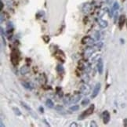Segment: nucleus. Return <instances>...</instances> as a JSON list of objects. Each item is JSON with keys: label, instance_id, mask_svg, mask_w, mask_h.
I'll return each mask as SVG.
<instances>
[{"label": "nucleus", "instance_id": "f257e3e1", "mask_svg": "<svg viewBox=\"0 0 127 127\" xmlns=\"http://www.w3.org/2000/svg\"><path fill=\"white\" fill-rule=\"evenodd\" d=\"M94 108H95V105L94 104H92L90 106V108L88 109H86L84 112H82V113L79 115V120H83L85 118H87L88 116L91 115L93 113V111H94Z\"/></svg>", "mask_w": 127, "mask_h": 127}, {"label": "nucleus", "instance_id": "f03ea898", "mask_svg": "<svg viewBox=\"0 0 127 127\" xmlns=\"http://www.w3.org/2000/svg\"><path fill=\"white\" fill-rule=\"evenodd\" d=\"M100 88H101V84L98 82L97 83V85H95V87L93 89V91L92 92V95H91V98H95V97L98 95V93L100 90Z\"/></svg>", "mask_w": 127, "mask_h": 127}, {"label": "nucleus", "instance_id": "7ed1b4c3", "mask_svg": "<svg viewBox=\"0 0 127 127\" xmlns=\"http://www.w3.org/2000/svg\"><path fill=\"white\" fill-rule=\"evenodd\" d=\"M11 62L13 65H17V63H18V56L15 50H13L11 54Z\"/></svg>", "mask_w": 127, "mask_h": 127}, {"label": "nucleus", "instance_id": "20e7f679", "mask_svg": "<svg viewBox=\"0 0 127 127\" xmlns=\"http://www.w3.org/2000/svg\"><path fill=\"white\" fill-rule=\"evenodd\" d=\"M81 92L82 94H84V95H88L89 93H90V85H88L87 84H84L82 85L81 86Z\"/></svg>", "mask_w": 127, "mask_h": 127}, {"label": "nucleus", "instance_id": "39448f33", "mask_svg": "<svg viewBox=\"0 0 127 127\" xmlns=\"http://www.w3.org/2000/svg\"><path fill=\"white\" fill-rule=\"evenodd\" d=\"M82 44H87V45L92 46L94 44V40L90 38V36H85L82 39Z\"/></svg>", "mask_w": 127, "mask_h": 127}, {"label": "nucleus", "instance_id": "423d86ee", "mask_svg": "<svg viewBox=\"0 0 127 127\" xmlns=\"http://www.w3.org/2000/svg\"><path fill=\"white\" fill-rule=\"evenodd\" d=\"M92 10V6L90 3H85L82 6V10L84 13H89Z\"/></svg>", "mask_w": 127, "mask_h": 127}, {"label": "nucleus", "instance_id": "0eeeda50", "mask_svg": "<svg viewBox=\"0 0 127 127\" xmlns=\"http://www.w3.org/2000/svg\"><path fill=\"white\" fill-rule=\"evenodd\" d=\"M97 70L100 75H102L103 71H104V63H103L102 59L100 58L98 60V63H97Z\"/></svg>", "mask_w": 127, "mask_h": 127}, {"label": "nucleus", "instance_id": "6e6552de", "mask_svg": "<svg viewBox=\"0 0 127 127\" xmlns=\"http://www.w3.org/2000/svg\"><path fill=\"white\" fill-rule=\"evenodd\" d=\"M95 49L93 48V47H89V48L85 50V58H89L90 57L92 56V54H93L94 52H95Z\"/></svg>", "mask_w": 127, "mask_h": 127}, {"label": "nucleus", "instance_id": "1a4fd4ad", "mask_svg": "<svg viewBox=\"0 0 127 127\" xmlns=\"http://www.w3.org/2000/svg\"><path fill=\"white\" fill-rule=\"evenodd\" d=\"M110 114H109V112L108 111H105L104 112V114H103V121H104V124H108L109 122V121H110Z\"/></svg>", "mask_w": 127, "mask_h": 127}, {"label": "nucleus", "instance_id": "9d476101", "mask_svg": "<svg viewBox=\"0 0 127 127\" xmlns=\"http://www.w3.org/2000/svg\"><path fill=\"white\" fill-rule=\"evenodd\" d=\"M81 99V95H79V94H77V95H75L72 97V99H71V103L72 104H75V103L79 102V100Z\"/></svg>", "mask_w": 127, "mask_h": 127}, {"label": "nucleus", "instance_id": "9b49d317", "mask_svg": "<svg viewBox=\"0 0 127 127\" xmlns=\"http://www.w3.org/2000/svg\"><path fill=\"white\" fill-rule=\"evenodd\" d=\"M98 24H99V26L101 28H107L108 27V21L107 20H99V21H98Z\"/></svg>", "mask_w": 127, "mask_h": 127}, {"label": "nucleus", "instance_id": "f8f14e48", "mask_svg": "<svg viewBox=\"0 0 127 127\" xmlns=\"http://www.w3.org/2000/svg\"><path fill=\"white\" fill-rule=\"evenodd\" d=\"M28 72H29V67L27 65L23 66L21 68H20V73H21L22 75H26V74Z\"/></svg>", "mask_w": 127, "mask_h": 127}, {"label": "nucleus", "instance_id": "ddd939ff", "mask_svg": "<svg viewBox=\"0 0 127 127\" xmlns=\"http://www.w3.org/2000/svg\"><path fill=\"white\" fill-rule=\"evenodd\" d=\"M56 111H57V112H59V113H60L62 115H64L65 114V111H64V108L62 107V106L60 105H57V106H56Z\"/></svg>", "mask_w": 127, "mask_h": 127}, {"label": "nucleus", "instance_id": "4468645a", "mask_svg": "<svg viewBox=\"0 0 127 127\" xmlns=\"http://www.w3.org/2000/svg\"><path fill=\"white\" fill-rule=\"evenodd\" d=\"M46 105L49 108H53L54 107V102L52 101L50 99H48L46 100Z\"/></svg>", "mask_w": 127, "mask_h": 127}, {"label": "nucleus", "instance_id": "2eb2a0df", "mask_svg": "<svg viewBox=\"0 0 127 127\" xmlns=\"http://www.w3.org/2000/svg\"><path fill=\"white\" fill-rule=\"evenodd\" d=\"M124 22H125V16L122 15L119 17V24L120 28H122V27L124 24Z\"/></svg>", "mask_w": 127, "mask_h": 127}, {"label": "nucleus", "instance_id": "dca6fc26", "mask_svg": "<svg viewBox=\"0 0 127 127\" xmlns=\"http://www.w3.org/2000/svg\"><path fill=\"white\" fill-rule=\"evenodd\" d=\"M13 112L15 113L16 115L17 116H20L21 115V111H20V109L18 108H13Z\"/></svg>", "mask_w": 127, "mask_h": 127}, {"label": "nucleus", "instance_id": "f3484780", "mask_svg": "<svg viewBox=\"0 0 127 127\" xmlns=\"http://www.w3.org/2000/svg\"><path fill=\"white\" fill-rule=\"evenodd\" d=\"M70 110L72 111H77L79 110V105H73L70 107Z\"/></svg>", "mask_w": 127, "mask_h": 127}, {"label": "nucleus", "instance_id": "a211bd4d", "mask_svg": "<svg viewBox=\"0 0 127 127\" xmlns=\"http://www.w3.org/2000/svg\"><path fill=\"white\" fill-rule=\"evenodd\" d=\"M90 99H89V98H85L82 101V104L83 106H85V105H87V104H90Z\"/></svg>", "mask_w": 127, "mask_h": 127}, {"label": "nucleus", "instance_id": "6ab92c4d", "mask_svg": "<svg viewBox=\"0 0 127 127\" xmlns=\"http://www.w3.org/2000/svg\"><path fill=\"white\" fill-rule=\"evenodd\" d=\"M57 71L59 72V73H62V72H64V67L62 66V65H57Z\"/></svg>", "mask_w": 127, "mask_h": 127}, {"label": "nucleus", "instance_id": "aec40b11", "mask_svg": "<svg viewBox=\"0 0 127 127\" xmlns=\"http://www.w3.org/2000/svg\"><path fill=\"white\" fill-rule=\"evenodd\" d=\"M22 85H24V87H25L26 89H28V90H31L30 83H28V82H23Z\"/></svg>", "mask_w": 127, "mask_h": 127}, {"label": "nucleus", "instance_id": "412c9836", "mask_svg": "<svg viewBox=\"0 0 127 127\" xmlns=\"http://www.w3.org/2000/svg\"><path fill=\"white\" fill-rule=\"evenodd\" d=\"M71 99L72 98H70L69 97H65V98H64V103L65 104H70L71 103Z\"/></svg>", "mask_w": 127, "mask_h": 127}, {"label": "nucleus", "instance_id": "4be33fe9", "mask_svg": "<svg viewBox=\"0 0 127 127\" xmlns=\"http://www.w3.org/2000/svg\"><path fill=\"white\" fill-rule=\"evenodd\" d=\"M82 79H83V81L85 82H89V79H90V78H89V76L87 74H84L83 75H82Z\"/></svg>", "mask_w": 127, "mask_h": 127}, {"label": "nucleus", "instance_id": "5701e85b", "mask_svg": "<svg viewBox=\"0 0 127 127\" xmlns=\"http://www.w3.org/2000/svg\"><path fill=\"white\" fill-rule=\"evenodd\" d=\"M20 104H21V105L23 106V107H24L26 109H28V110L29 111H31V108L30 107H29V106H28L27 105V104H25V103L24 102H20Z\"/></svg>", "mask_w": 127, "mask_h": 127}, {"label": "nucleus", "instance_id": "b1692460", "mask_svg": "<svg viewBox=\"0 0 127 127\" xmlns=\"http://www.w3.org/2000/svg\"><path fill=\"white\" fill-rule=\"evenodd\" d=\"M119 4L117 2H115L113 4V8H112V9H113L114 10H119Z\"/></svg>", "mask_w": 127, "mask_h": 127}, {"label": "nucleus", "instance_id": "393cba45", "mask_svg": "<svg viewBox=\"0 0 127 127\" xmlns=\"http://www.w3.org/2000/svg\"><path fill=\"white\" fill-rule=\"evenodd\" d=\"M100 59V54H97L95 57H92V59H91V61L92 62H95L96 60H98Z\"/></svg>", "mask_w": 127, "mask_h": 127}, {"label": "nucleus", "instance_id": "a878e982", "mask_svg": "<svg viewBox=\"0 0 127 127\" xmlns=\"http://www.w3.org/2000/svg\"><path fill=\"white\" fill-rule=\"evenodd\" d=\"M7 29H8L9 31H10V29L11 30H13V24H12L11 22H9L7 24Z\"/></svg>", "mask_w": 127, "mask_h": 127}, {"label": "nucleus", "instance_id": "bb28decb", "mask_svg": "<svg viewBox=\"0 0 127 127\" xmlns=\"http://www.w3.org/2000/svg\"><path fill=\"white\" fill-rule=\"evenodd\" d=\"M90 126L91 127H97V124L96 123L95 121H91V122H90Z\"/></svg>", "mask_w": 127, "mask_h": 127}, {"label": "nucleus", "instance_id": "cd10ccee", "mask_svg": "<svg viewBox=\"0 0 127 127\" xmlns=\"http://www.w3.org/2000/svg\"><path fill=\"white\" fill-rule=\"evenodd\" d=\"M42 39L46 42H48L49 40V37H48L47 35H44V36H42Z\"/></svg>", "mask_w": 127, "mask_h": 127}, {"label": "nucleus", "instance_id": "c85d7f7f", "mask_svg": "<svg viewBox=\"0 0 127 127\" xmlns=\"http://www.w3.org/2000/svg\"><path fill=\"white\" fill-rule=\"evenodd\" d=\"M95 37H96V39H97V40H99V39H100V35L99 32H96Z\"/></svg>", "mask_w": 127, "mask_h": 127}, {"label": "nucleus", "instance_id": "c756f323", "mask_svg": "<svg viewBox=\"0 0 127 127\" xmlns=\"http://www.w3.org/2000/svg\"><path fill=\"white\" fill-rule=\"evenodd\" d=\"M5 20V17H4V15H3V13H1V23L3 22V20Z\"/></svg>", "mask_w": 127, "mask_h": 127}, {"label": "nucleus", "instance_id": "7c9ffc66", "mask_svg": "<svg viewBox=\"0 0 127 127\" xmlns=\"http://www.w3.org/2000/svg\"><path fill=\"white\" fill-rule=\"evenodd\" d=\"M103 46V43L102 42H98V44H97V46L98 47L99 49L101 48V46Z\"/></svg>", "mask_w": 127, "mask_h": 127}, {"label": "nucleus", "instance_id": "2f4dec72", "mask_svg": "<svg viewBox=\"0 0 127 127\" xmlns=\"http://www.w3.org/2000/svg\"><path fill=\"white\" fill-rule=\"evenodd\" d=\"M123 123H124V126H127V119H125L123 120Z\"/></svg>", "mask_w": 127, "mask_h": 127}, {"label": "nucleus", "instance_id": "473e14b6", "mask_svg": "<svg viewBox=\"0 0 127 127\" xmlns=\"http://www.w3.org/2000/svg\"><path fill=\"white\" fill-rule=\"evenodd\" d=\"M70 126L71 127H72V126H78V125L76 124V122H72V124H71Z\"/></svg>", "mask_w": 127, "mask_h": 127}, {"label": "nucleus", "instance_id": "72a5a7b5", "mask_svg": "<svg viewBox=\"0 0 127 127\" xmlns=\"http://www.w3.org/2000/svg\"><path fill=\"white\" fill-rule=\"evenodd\" d=\"M39 110H40V112H42V113L44 112V109H43L42 107H39Z\"/></svg>", "mask_w": 127, "mask_h": 127}, {"label": "nucleus", "instance_id": "f704fd0d", "mask_svg": "<svg viewBox=\"0 0 127 127\" xmlns=\"http://www.w3.org/2000/svg\"><path fill=\"white\" fill-rule=\"evenodd\" d=\"M2 8H3V3H2V2H1V10H2Z\"/></svg>", "mask_w": 127, "mask_h": 127}, {"label": "nucleus", "instance_id": "c9c22d12", "mask_svg": "<svg viewBox=\"0 0 127 127\" xmlns=\"http://www.w3.org/2000/svg\"><path fill=\"white\" fill-rule=\"evenodd\" d=\"M0 126H1V127H3V124H2V121H1V125H0Z\"/></svg>", "mask_w": 127, "mask_h": 127}]
</instances>
